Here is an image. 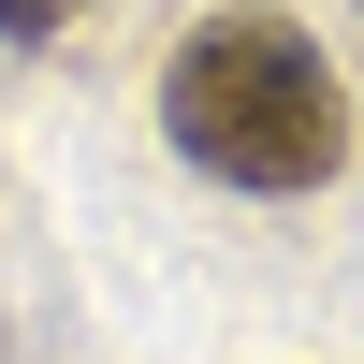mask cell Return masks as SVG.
Masks as SVG:
<instances>
[{
	"label": "cell",
	"instance_id": "cell-1",
	"mask_svg": "<svg viewBox=\"0 0 364 364\" xmlns=\"http://www.w3.org/2000/svg\"><path fill=\"white\" fill-rule=\"evenodd\" d=\"M161 132L190 146L219 190H321V175L350 161V102H336V73H321V44L291 15H262V0H233V15H204L190 44H175Z\"/></svg>",
	"mask_w": 364,
	"mask_h": 364
},
{
	"label": "cell",
	"instance_id": "cell-2",
	"mask_svg": "<svg viewBox=\"0 0 364 364\" xmlns=\"http://www.w3.org/2000/svg\"><path fill=\"white\" fill-rule=\"evenodd\" d=\"M73 15H87V0H0V29H15V44H58Z\"/></svg>",
	"mask_w": 364,
	"mask_h": 364
}]
</instances>
